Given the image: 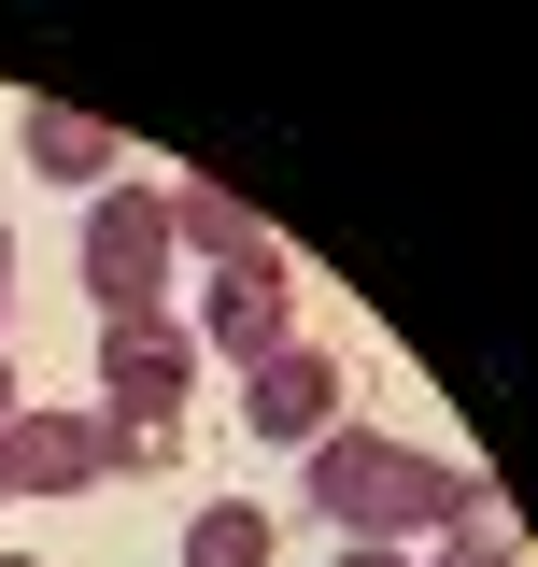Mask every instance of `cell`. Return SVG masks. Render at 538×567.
<instances>
[{
    "instance_id": "1",
    "label": "cell",
    "mask_w": 538,
    "mask_h": 567,
    "mask_svg": "<svg viewBox=\"0 0 538 567\" xmlns=\"http://www.w3.org/2000/svg\"><path fill=\"white\" fill-rule=\"evenodd\" d=\"M312 511H327L340 539H383V554H397L411 525H468L482 468H439V454H411V440L327 425V440H312Z\"/></svg>"
},
{
    "instance_id": "2",
    "label": "cell",
    "mask_w": 538,
    "mask_h": 567,
    "mask_svg": "<svg viewBox=\"0 0 538 567\" xmlns=\"http://www.w3.org/2000/svg\"><path fill=\"white\" fill-rule=\"evenodd\" d=\"M156 284H170V185H100L85 199V298H100V327H142Z\"/></svg>"
},
{
    "instance_id": "3",
    "label": "cell",
    "mask_w": 538,
    "mask_h": 567,
    "mask_svg": "<svg viewBox=\"0 0 538 567\" xmlns=\"http://www.w3.org/2000/svg\"><path fill=\"white\" fill-rule=\"evenodd\" d=\"M156 440H128L114 412H29L0 425V496H85V483H114V468H142Z\"/></svg>"
},
{
    "instance_id": "4",
    "label": "cell",
    "mask_w": 538,
    "mask_h": 567,
    "mask_svg": "<svg viewBox=\"0 0 538 567\" xmlns=\"http://www.w3.org/2000/svg\"><path fill=\"white\" fill-rule=\"evenodd\" d=\"M185 383H199V327H170V312L100 327V398H114V425H128V440H170Z\"/></svg>"
},
{
    "instance_id": "5",
    "label": "cell",
    "mask_w": 538,
    "mask_h": 567,
    "mask_svg": "<svg viewBox=\"0 0 538 567\" xmlns=\"http://www.w3.org/2000/svg\"><path fill=\"white\" fill-rule=\"evenodd\" d=\"M199 341H213V354H241V369L298 341V284H283V256H227V270L199 284Z\"/></svg>"
},
{
    "instance_id": "6",
    "label": "cell",
    "mask_w": 538,
    "mask_h": 567,
    "mask_svg": "<svg viewBox=\"0 0 538 567\" xmlns=\"http://www.w3.org/2000/svg\"><path fill=\"white\" fill-rule=\"evenodd\" d=\"M241 425H256V440H298V454H312V440L340 425V354H327V341H283V354H256V369H241Z\"/></svg>"
},
{
    "instance_id": "7",
    "label": "cell",
    "mask_w": 538,
    "mask_h": 567,
    "mask_svg": "<svg viewBox=\"0 0 538 567\" xmlns=\"http://www.w3.org/2000/svg\"><path fill=\"white\" fill-rule=\"evenodd\" d=\"M29 171H58L71 199H100V185H114V128H85V114H71V100H29Z\"/></svg>"
},
{
    "instance_id": "8",
    "label": "cell",
    "mask_w": 538,
    "mask_h": 567,
    "mask_svg": "<svg viewBox=\"0 0 538 567\" xmlns=\"http://www.w3.org/2000/svg\"><path fill=\"white\" fill-rule=\"evenodd\" d=\"M283 554V525H269L256 496H199L185 511V567H269Z\"/></svg>"
},
{
    "instance_id": "9",
    "label": "cell",
    "mask_w": 538,
    "mask_h": 567,
    "mask_svg": "<svg viewBox=\"0 0 538 567\" xmlns=\"http://www.w3.org/2000/svg\"><path fill=\"white\" fill-rule=\"evenodd\" d=\"M170 241H199L213 270H227V256H269V227L227 199V185H170Z\"/></svg>"
},
{
    "instance_id": "10",
    "label": "cell",
    "mask_w": 538,
    "mask_h": 567,
    "mask_svg": "<svg viewBox=\"0 0 538 567\" xmlns=\"http://www.w3.org/2000/svg\"><path fill=\"white\" fill-rule=\"evenodd\" d=\"M439 567H525V554H510V511H482V525H454V554H439Z\"/></svg>"
},
{
    "instance_id": "11",
    "label": "cell",
    "mask_w": 538,
    "mask_h": 567,
    "mask_svg": "<svg viewBox=\"0 0 538 567\" xmlns=\"http://www.w3.org/2000/svg\"><path fill=\"white\" fill-rule=\"evenodd\" d=\"M340 567H411V554H383V539H354V554H340Z\"/></svg>"
},
{
    "instance_id": "12",
    "label": "cell",
    "mask_w": 538,
    "mask_h": 567,
    "mask_svg": "<svg viewBox=\"0 0 538 567\" xmlns=\"http://www.w3.org/2000/svg\"><path fill=\"white\" fill-rule=\"evenodd\" d=\"M14 412H29V398H14V369H0V425H14Z\"/></svg>"
},
{
    "instance_id": "13",
    "label": "cell",
    "mask_w": 538,
    "mask_h": 567,
    "mask_svg": "<svg viewBox=\"0 0 538 567\" xmlns=\"http://www.w3.org/2000/svg\"><path fill=\"white\" fill-rule=\"evenodd\" d=\"M0 567H29V554H0Z\"/></svg>"
}]
</instances>
